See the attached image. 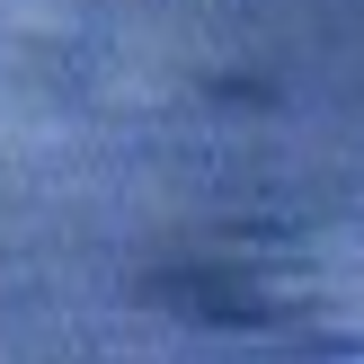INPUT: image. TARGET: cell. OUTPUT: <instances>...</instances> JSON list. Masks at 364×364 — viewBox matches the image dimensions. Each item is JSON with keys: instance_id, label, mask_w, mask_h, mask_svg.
Instances as JSON below:
<instances>
[{"instance_id": "6da1fadb", "label": "cell", "mask_w": 364, "mask_h": 364, "mask_svg": "<svg viewBox=\"0 0 364 364\" xmlns=\"http://www.w3.org/2000/svg\"><path fill=\"white\" fill-rule=\"evenodd\" d=\"M347 364H364V355H347Z\"/></svg>"}]
</instances>
